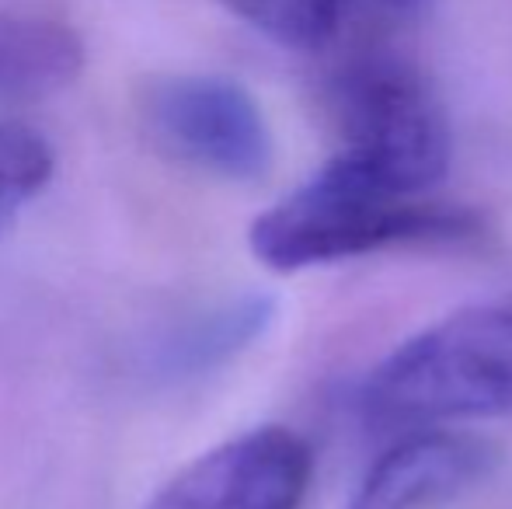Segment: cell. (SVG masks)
Returning a JSON list of instances; mask_svg holds the SVG:
<instances>
[{"label": "cell", "instance_id": "cell-7", "mask_svg": "<svg viewBox=\"0 0 512 509\" xmlns=\"http://www.w3.org/2000/svg\"><path fill=\"white\" fill-rule=\"evenodd\" d=\"M276 318V300L265 293H241L189 314L164 328L147 346V374L161 384L206 377L251 346Z\"/></svg>", "mask_w": 512, "mask_h": 509}, {"label": "cell", "instance_id": "cell-6", "mask_svg": "<svg viewBox=\"0 0 512 509\" xmlns=\"http://www.w3.org/2000/svg\"><path fill=\"white\" fill-rule=\"evenodd\" d=\"M499 464L502 447L481 433L411 429L366 471L349 509H443L485 485Z\"/></svg>", "mask_w": 512, "mask_h": 509}, {"label": "cell", "instance_id": "cell-5", "mask_svg": "<svg viewBox=\"0 0 512 509\" xmlns=\"http://www.w3.org/2000/svg\"><path fill=\"white\" fill-rule=\"evenodd\" d=\"M314 457L304 436L262 426L182 468L147 509H304Z\"/></svg>", "mask_w": 512, "mask_h": 509}, {"label": "cell", "instance_id": "cell-3", "mask_svg": "<svg viewBox=\"0 0 512 509\" xmlns=\"http://www.w3.org/2000/svg\"><path fill=\"white\" fill-rule=\"evenodd\" d=\"M338 157L401 192L429 196L450 168V126L415 67L387 56L349 63L331 84Z\"/></svg>", "mask_w": 512, "mask_h": 509}, {"label": "cell", "instance_id": "cell-8", "mask_svg": "<svg viewBox=\"0 0 512 509\" xmlns=\"http://www.w3.org/2000/svg\"><path fill=\"white\" fill-rule=\"evenodd\" d=\"M84 49L56 21H0V102L46 98L81 74Z\"/></svg>", "mask_w": 512, "mask_h": 509}, {"label": "cell", "instance_id": "cell-9", "mask_svg": "<svg viewBox=\"0 0 512 509\" xmlns=\"http://www.w3.org/2000/svg\"><path fill=\"white\" fill-rule=\"evenodd\" d=\"M237 18L290 49H324L342 25L345 0H223Z\"/></svg>", "mask_w": 512, "mask_h": 509}, {"label": "cell", "instance_id": "cell-4", "mask_svg": "<svg viewBox=\"0 0 512 509\" xmlns=\"http://www.w3.org/2000/svg\"><path fill=\"white\" fill-rule=\"evenodd\" d=\"M140 129L164 157L227 182L272 168V133L258 102L227 77L161 74L136 91Z\"/></svg>", "mask_w": 512, "mask_h": 509}, {"label": "cell", "instance_id": "cell-10", "mask_svg": "<svg viewBox=\"0 0 512 509\" xmlns=\"http://www.w3.org/2000/svg\"><path fill=\"white\" fill-rule=\"evenodd\" d=\"M56 168L53 147L42 133L21 123H0V231L14 213L49 185Z\"/></svg>", "mask_w": 512, "mask_h": 509}, {"label": "cell", "instance_id": "cell-2", "mask_svg": "<svg viewBox=\"0 0 512 509\" xmlns=\"http://www.w3.org/2000/svg\"><path fill=\"white\" fill-rule=\"evenodd\" d=\"M387 429L446 426L512 412V304H478L401 342L363 387Z\"/></svg>", "mask_w": 512, "mask_h": 509}, {"label": "cell", "instance_id": "cell-11", "mask_svg": "<svg viewBox=\"0 0 512 509\" xmlns=\"http://www.w3.org/2000/svg\"><path fill=\"white\" fill-rule=\"evenodd\" d=\"M356 4V7H370V11L380 14H405L411 7H418L422 0H345V7Z\"/></svg>", "mask_w": 512, "mask_h": 509}, {"label": "cell", "instance_id": "cell-1", "mask_svg": "<svg viewBox=\"0 0 512 509\" xmlns=\"http://www.w3.org/2000/svg\"><path fill=\"white\" fill-rule=\"evenodd\" d=\"M481 231L485 220L467 206L401 192L335 154L251 224V252L269 269L297 272L387 248L460 245Z\"/></svg>", "mask_w": 512, "mask_h": 509}]
</instances>
